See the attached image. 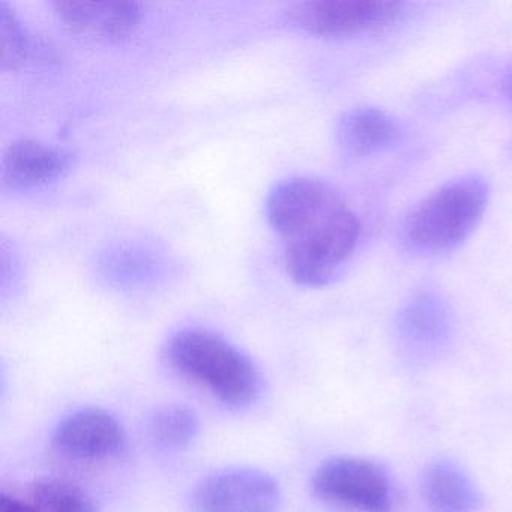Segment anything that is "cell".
Instances as JSON below:
<instances>
[{
  "label": "cell",
  "instance_id": "1",
  "mask_svg": "<svg viewBox=\"0 0 512 512\" xmlns=\"http://www.w3.org/2000/svg\"><path fill=\"white\" fill-rule=\"evenodd\" d=\"M487 205L488 185L481 176L452 179L404 215L398 241L413 256L451 253L475 232Z\"/></svg>",
  "mask_w": 512,
  "mask_h": 512
},
{
  "label": "cell",
  "instance_id": "2",
  "mask_svg": "<svg viewBox=\"0 0 512 512\" xmlns=\"http://www.w3.org/2000/svg\"><path fill=\"white\" fill-rule=\"evenodd\" d=\"M167 353L182 374L205 385L229 406H247L259 397L262 383L256 365L238 347L212 332H178L170 338Z\"/></svg>",
  "mask_w": 512,
  "mask_h": 512
},
{
  "label": "cell",
  "instance_id": "3",
  "mask_svg": "<svg viewBox=\"0 0 512 512\" xmlns=\"http://www.w3.org/2000/svg\"><path fill=\"white\" fill-rule=\"evenodd\" d=\"M359 238L361 224L343 200L284 241L287 272L302 286H325L355 253Z\"/></svg>",
  "mask_w": 512,
  "mask_h": 512
},
{
  "label": "cell",
  "instance_id": "4",
  "mask_svg": "<svg viewBox=\"0 0 512 512\" xmlns=\"http://www.w3.org/2000/svg\"><path fill=\"white\" fill-rule=\"evenodd\" d=\"M409 4L398 0H316L287 11L296 28L322 38H347L382 31L403 20Z\"/></svg>",
  "mask_w": 512,
  "mask_h": 512
},
{
  "label": "cell",
  "instance_id": "5",
  "mask_svg": "<svg viewBox=\"0 0 512 512\" xmlns=\"http://www.w3.org/2000/svg\"><path fill=\"white\" fill-rule=\"evenodd\" d=\"M314 493L329 502L361 512H391L392 493L382 467L358 457H332L323 461L313 479Z\"/></svg>",
  "mask_w": 512,
  "mask_h": 512
},
{
  "label": "cell",
  "instance_id": "6",
  "mask_svg": "<svg viewBox=\"0 0 512 512\" xmlns=\"http://www.w3.org/2000/svg\"><path fill=\"white\" fill-rule=\"evenodd\" d=\"M280 505L278 482L250 467L208 476L191 496V512H278Z\"/></svg>",
  "mask_w": 512,
  "mask_h": 512
},
{
  "label": "cell",
  "instance_id": "7",
  "mask_svg": "<svg viewBox=\"0 0 512 512\" xmlns=\"http://www.w3.org/2000/svg\"><path fill=\"white\" fill-rule=\"evenodd\" d=\"M56 451L77 460H107L125 451L127 437L118 419L100 407H86L62 419L53 431Z\"/></svg>",
  "mask_w": 512,
  "mask_h": 512
},
{
  "label": "cell",
  "instance_id": "8",
  "mask_svg": "<svg viewBox=\"0 0 512 512\" xmlns=\"http://www.w3.org/2000/svg\"><path fill=\"white\" fill-rule=\"evenodd\" d=\"M343 200L334 187L319 179H287L269 193L266 215L272 229L286 241L305 223Z\"/></svg>",
  "mask_w": 512,
  "mask_h": 512
},
{
  "label": "cell",
  "instance_id": "9",
  "mask_svg": "<svg viewBox=\"0 0 512 512\" xmlns=\"http://www.w3.org/2000/svg\"><path fill=\"white\" fill-rule=\"evenodd\" d=\"M73 166L70 152L38 140L11 143L2 157V178L14 188L43 187L64 178Z\"/></svg>",
  "mask_w": 512,
  "mask_h": 512
},
{
  "label": "cell",
  "instance_id": "10",
  "mask_svg": "<svg viewBox=\"0 0 512 512\" xmlns=\"http://www.w3.org/2000/svg\"><path fill=\"white\" fill-rule=\"evenodd\" d=\"M55 14L71 31L106 40L136 32L143 11L136 2H56Z\"/></svg>",
  "mask_w": 512,
  "mask_h": 512
},
{
  "label": "cell",
  "instance_id": "11",
  "mask_svg": "<svg viewBox=\"0 0 512 512\" xmlns=\"http://www.w3.org/2000/svg\"><path fill=\"white\" fill-rule=\"evenodd\" d=\"M401 133V125L389 113L376 107H356L338 121L337 142L347 157H370L397 145Z\"/></svg>",
  "mask_w": 512,
  "mask_h": 512
},
{
  "label": "cell",
  "instance_id": "12",
  "mask_svg": "<svg viewBox=\"0 0 512 512\" xmlns=\"http://www.w3.org/2000/svg\"><path fill=\"white\" fill-rule=\"evenodd\" d=\"M421 493L434 512H473L481 500L470 476L448 460L436 461L425 469Z\"/></svg>",
  "mask_w": 512,
  "mask_h": 512
},
{
  "label": "cell",
  "instance_id": "13",
  "mask_svg": "<svg viewBox=\"0 0 512 512\" xmlns=\"http://www.w3.org/2000/svg\"><path fill=\"white\" fill-rule=\"evenodd\" d=\"M398 331L401 337L412 343L442 341L449 331L448 307L433 293H419L401 310Z\"/></svg>",
  "mask_w": 512,
  "mask_h": 512
},
{
  "label": "cell",
  "instance_id": "14",
  "mask_svg": "<svg viewBox=\"0 0 512 512\" xmlns=\"http://www.w3.org/2000/svg\"><path fill=\"white\" fill-rule=\"evenodd\" d=\"M151 433L158 445L173 451H181L196 439L199 433V419L188 407H164L152 419Z\"/></svg>",
  "mask_w": 512,
  "mask_h": 512
},
{
  "label": "cell",
  "instance_id": "15",
  "mask_svg": "<svg viewBox=\"0 0 512 512\" xmlns=\"http://www.w3.org/2000/svg\"><path fill=\"white\" fill-rule=\"evenodd\" d=\"M34 497L46 512H100L79 487L62 479H41L35 484Z\"/></svg>",
  "mask_w": 512,
  "mask_h": 512
},
{
  "label": "cell",
  "instance_id": "16",
  "mask_svg": "<svg viewBox=\"0 0 512 512\" xmlns=\"http://www.w3.org/2000/svg\"><path fill=\"white\" fill-rule=\"evenodd\" d=\"M0 61L7 70H19L32 53L31 35L7 2H0Z\"/></svg>",
  "mask_w": 512,
  "mask_h": 512
},
{
  "label": "cell",
  "instance_id": "17",
  "mask_svg": "<svg viewBox=\"0 0 512 512\" xmlns=\"http://www.w3.org/2000/svg\"><path fill=\"white\" fill-rule=\"evenodd\" d=\"M0 512H37L28 503L16 499V497L0 494Z\"/></svg>",
  "mask_w": 512,
  "mask_h": 512
},
{
  "label": "cell",
  "instance_id": "18",
  "mask_svg": "<svg viewBox=\"0 0 512 512\" xmlns=\"http://www.w3.org/2000/svg\"><path fill=\"white\" fill-rule=\"evenodd\" d=\"M502 92L505 95L506 100L512 104V68L509 73L505 74L502 80Z\"/></svg>",
  "mask_w": 512,
  "mask_h": 512
}]
</instances>
